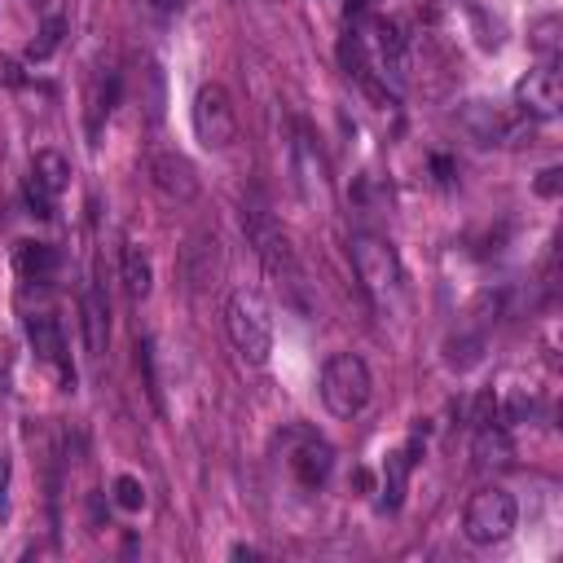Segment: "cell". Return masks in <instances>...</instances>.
I'll return each mask as SVG.
<instances>
[{
	"label": "cell",
	"instance_id": "6da1fadb",
	"mask_svg": "<svg viewBox=\"0 0 563 563\" xmlns=\"http://www.w3.org/2000/svg\"><path fill=\"white\" fill-rule=\"evenodd\" d=\"M225 330H229V344L238 348V357L247 366H264L273 352V317L269 304H264L260 291H234L225 304Z\"/></svg>",
	"mask_w": 563,
	"mask_h": 563
},
{
	"label": "cell",
	"instance_id": "7a4b0ae2",
	"mask_svg": "<svg viewBox=\"0 0 563 563\" xmlns=\"http://www.w3.org/2000/svg\"><path fill=\"white\" fill-rule=\"evenodd\" d=\"M370 366L357 352H339L322 370V405L335 418H357L370 405Z\"/></svg>",
	"mask_w": 563,
	"mask_h": 563
},
{
	"label": "cell",
	"instance_id": "3957f363",
	"mask_svg": "<svg viewBox=\"0 0 563 563\" xmlns=\"http://www.w3.org/2000/svg\"><path fill=\"white\" fill-rule=\"evenodd\" d=\"M520 524V506L506 489H484L467 502V515H462V533L476 546H498L515 533Z\"/></svg>",
	"mask_w": 563,
	"mask_h": 563
},
{
	"label": "cell",
	"instance_id": "277c9868",
	"mask_svg": "<svg viewBox=\"0 0 563 563\" xmlns=\"http://www.w3.org/2000/svg\"><path fill=\"white\" fill-rule=\"evenodd\" d=\"M352 264H357V278L370 291L374 304H388V295H396V286H401V260H396L388 238L357 234L352 238Z\"/></svg>",
	"mask_w": 563,
	"mask_h": 563
},
{
	"label": "cell",
	"instance_id": "5b68a950",
	"mask_svg": "<svg viewBox=\"0 0 563 563\" xmlns=\"http://www.w3.org/2000/svg\"><path fill=\"white\" fill-rule=\"evenodd\" d=\"M242 229H247L251 247H256V256L264 260V269L278 278V286H291V291H300L304 286V273L300 264H295V251H291V238L278 229V220L264 216V212H251L242 220Z\"/></svg>",
	"mask_w": 563,
	"mask_h": 563
},
{
	"label": "cell",
	"instance_id": "8992f818",
	"mask_svg": "<svg viewBox=\"0 0 563 563\" xmlns=\"http://www.w3.org/2000/svg\"><path fill=\"white\" fill-rule=\"evenodd\" d=\"M194 137L203 150H229V141L238 137V115L229 102L225 84H203L194 97Z\"/></svg>",
	"mask_w": 563,
	"mask_h": 563
},
{
	"label": "cell",
	"instance_id": "52a82bcc",
	"mask_svg": "<svg viewBox=\"0 0 563 563\" xmlns=\"http://www.w3.org/2000/svg\"><path fill=\"white\" fill-rule=\"evenodd\" d=\"M146 176H150L154 194L168 198V203H194L198 198V172L181 150H150Z\"/></svg>",
	"mask_w": 563,
	"mask_h": 563
},
{
	"label": "cell",
	"instance_id": "ba28073f",
	"mask_svg": "<svg viewBox=\"0 0 563 563\" xmlns=\"http://www.w3.org/2000/svg\"><path fill=\"white\" fill-rule=\"evenodd\" d=\"M291 440L295 445H291V454H286V462H291L295 480H300L304 489H322L330 467H335V449H330L317 432H304V427H295Z\"/></svg>",
	"mask_w": 563,
	"mask_h": 563
},
{
	"label": "cell",
	"instance_id": "9c48e42d",
	"mask_svg": "<svg viewBox=\"0 0 563 563\" xmlns=\"http://www.w3.org/2000/svg\"><path fill=\"white\" fill-rule=\"evenodd\" d=\"M515 102H520V110H524V115H533V119L559 115V106H563V80H559L555 62L528 71L524 80L515 84Z\"/></svg>",
	"mask_w": 563,
	"mask_h": 563
},
{
	"label": "cell",
	"instance_id": "30bf717a",
	"mask_svg": "<svg viewBox=\"0 0 563 563\" xmlns=\"http://www.w3.org/2000/svg\"><path fill=\"white\" fill-rule=\"evenodd\" d=\"M27 339H31V348H36V357L44 361V366H53L62 374L66 388H75V366H71V357H66V339H62L58 317H49V313L27 317Z\"/></svg>",
	"mask_w": 563,
	"mask_h": 563
},
{
	"label": "cell",
	"instance_id": "8fae6325",
	"mask_svg": "<svg viewBox=\"0 0 563 563\" xmlns=\"http://www.w3.org/2000/svg\"><path fill=\"white\" fill-rule=\"evenodd\" d=\"M80 317H84V348L93 352V357H102L106 339H110V304H106L102 282H88V291L80 300Z\"/></svg>",
	"mask_w": 563,
	"mask_h": 563
},
{
	"label": "cell",
	"instance_id": "7c38bea8",
	"mask_svg": "<svg viewBox=\"0 0 563 563\" xmlns=\"http://www.w3.org/2000/svg\"><path fill=\"white\" fill-rule=\"evenodd\" d=\"M414 462H418V432H414V440H410L405 449H392V454H388V467H383V506H388V511H396V506H401Z\"/></svg>",
	"mask_w": 563,
	"mask_h": 563
},
{
	"label": "cell",
	"instance_id": "4fadbf2b",
	"mask_svg": "<svg viewBox=\"0 0 563 563\" xmlns=\"http://www.w3.org/2000/svg\"><path fill=\"white\" fill-rule=\"evenodd\" d=\"M220 269V242L212 234H194L190 247H185V278L190 286H207Z\"/></svg>",
	"mask_w": 563,
	"mask_h": 563
},
{
	"label": "cell",
	"instance_id": "5bb4252c",
	"mask_svg": "<svg viewBox=\"0 0 563 563\" xmlns=\"http://www.w3.org/2000/svg\"><path fill=\"white\" fill-rule=\"evenodd\" d=\"M58 260H62L58 247H49V242H18L14 251V269L27 282H49L58 273Z\"/></svg>",
	"mask_w": 563,
	"mask_h": 563
},
{
	"label": "cell",
	"instance_id": "9a60e30c",
	"mask_svg": "<svg viewBox=\"0 0 563 563\" xmlns=\"http://www.w3.org/2000/svg\"><path fill=\"white\" fill-rule=\"evenodd\" d=\"M295 168H300V185H304V198L317 203V194L326 198V163L322 154L313 150V141L300 137V150H295Z\"/></svg>",
	"mask_w": 563,
	"mask_h": 563
},
{
	"label": "cell",
	"instance_id": "2e32d148",
	"mask_svg": "<svg viewBox=\"0 0 563 563\" xmlns=\"http://www.w3.org/2000/svg\"><path fill=\"white\" fill-rule=\"evenodd\" d=\"M124 286H128L132 300H146L150 286H154V264H150V256L137 247V242H128L124 247Z\"/></svg>",
	"mask_w": 563,
	"mask_h": 563
},
{
	"label": "cell",
	"instance_id": "e0dca14e",
	"mask_svg": "<svg viewBox=\"0 0 563 563\" xmlns=\"http://www.w3.org/2000/svg\"><path fill=\"white\" fill-rule=\"evenodd\" d=\"M31 176H36L49 194H62L66 185H71V163H66L58 150H40L36 163H31Z\"/></svg>",
	"mask_w": 563,
	"mask_h": 563
},
{
	"label": "cell",
	"instance_id": "ac0fdd59",
	"mask_svg": "<svg viewBox=\"0 0 563 563\" xmlns=\"http://www.w3.org/2000/svg\"><path fill=\"white\" fill-rule=\"evenodd\" d=\"M476 458H480V467H506L511 462V440H506L502 427H493V423L476 427Z\"/></svg>",
	"mask_w": 563,
	"mask_h": 563
},
{
	"label": "cell",
	"instance_id": "d6986e66",
	"mask_svg": "<svg viewBox=\"0 0 563 563\" xmlns=\"http://www.w3.org/2000/svg\"><path fill=\"white\" fill-rule=\"evenodd\" d=\"M119 88H124V80H119L115 71H106V80L97 84L93 110H88V137H93V146H97V137H102V119H110V110L119 102Z\"/></svg>",
	"mask_w": 563,
	"mask_h": 563
},
{
	"label": "cell",
	"instance_id": "ffe728a7",
	"mask_svg": "<svg viewBox=\"0 0 563 563\" xmlns=\"http://www.w3.org/2000/svg\"><path fill=\"white\" fill-rule=\"evenodd\" d=\"M374 44H379V58L392 66V71H401L405 66V31L396 18H379L374 22Z\"/></svg>",
	"mask_w": 563,
	"mask_h": 563
},
{
	"label": "cell",
	"instance_id": "44dd1931",
	"mask_svg": "<svg viewBox=\"0 0 563 563\" xmlns=\"http://www.w3.org/2000/svg\"><path fill=\"white\" fill-rule=\"evenodd\" d=\"M62 36H66V22H62L58 14H53V18H44L40 36L27 44V58H31V62H44V58H49V53L62 44Z\"/></svg>",
	"mask_w": 563,
	"mask_h": 563
},
{
	"label": "cell",
	"instance_id": "7402d4cb",
	"mask_svg": "<svg viewBox=\"0 0 563 563\" xmlns=\"http://www.w3.org/2000/svg\"><path fill=\"white\" fill-rule=\"evenodd\" d=\"M480 352H484L480 335H462V339H449V344H445V361L454 370H471L480 361Z\"/></svg>",
	"mask_w": 563,
	"mask_h": 563
},
{
	"label": "cell",
	"instance_id": "603a6c76",
	"mask_svg": "<svg viewBox=\"0 0 563 563\" xmlns=\"http://www.w3.org/2000/svg\"><path fill=\"white\" fill-rule=\"evenodd\" d=\"M110 489H115V506H119V511H141V506H146V484H141L137 476H119Z\"/></svg>",
	"mask_w": 563,
	"mask_h": 563
},
{
	"label": "cell",
	"instance_id": "cb8c5ba5",
	"mask_svg": "<svg viewBox=\"0 0 563 563\" xmlns=\"http://www.w3.org/2000/svg\"><path fill=\"white\" fill-rule=\"evenodd\" d=\"M53 198L58 194H49L44 185L36 181V176H27V185H22V203H27V212L36 216V220H49L53 216Z\"/></svg>",
	"mask_w": 563,
	"mask_h": 563
},
{
	"label": "cell",
	"instance_id": "d4e9b609",
	"mask_svg": "<svg viewBox=\"0 0 563 563\" xmlns=\"http://www.w3.org/2000/svg\"><path fill=\"white\" fill-rule=\"evenodd\" d=\"M137 366H141V374H146V392H150L154 410L163 414V392H159V370H154V344H150V339H141V348H137Z\"/></svg>",
	"mask_w": 563,
	"mask_h": 563
},
{
	"label": "cell",
	"instance_id": "484cf974",
	"mask_svg": "<svg viewBox=\"0 0 563 563\" xmlns=\"http://www.w3.org/2000/svg\"><path fill=\"white\" fill-rule=\"evenodd\" d=\"M533 44H537V53H546V62H555V53H559V18H546L542 27H537Z\"/></svg>",
	"mask_w": 563,
	"mask_h": 563
},
{
	"label": "cell",
	"instance_id": "4316f807",
	"mask_svg": "<svg viewBox=\"0 0 563 563\" xmlns=\"http://www.w3.org/2000/svg\"><path fill=\"white\" fill-rule=\"evenodd\" d=\"M141 5L154 9V14H181V9L190 5V0H141Z\"/></svg>",
	"mask_w": 563,
	"mask_h": 563
},
{
	"label": "cell",
	"instance_id": "83f0119b",
	"mask_svg": "<svg viewBox=\"0 0 563 563\" xmlns=\"http://www.w3.org/2000/svg\"><path fill=\"white\" fill-rule=\"evenodd\" d=\"M559 176H563L559 168H546V172H542V181H537V194H546V198H550V194H559Z\"/></svg>",
	"mask_w": 563,
	"mask_h": 563
},
{
	"label": "cell",
	"instance_id": "f1b7e54d",
	"mask_svg": "<svg viewBox=\"0 0 563 563\" xmlns=\"http://www.w3.org/2000/svg\"><path fill=\"white\" fill-rule=\"evenodd\" d=\"M0 80H5V84H22V71H18V62H0Z\"/></svg>",
	"mask_w": 563,
	"mask_h": 563
},
{
	"label": "cell",
	"instance_id": "f546056e",
	"mask_svg": "<svg viewBox=\"0 0 563 563\" xmlns=\"http://www.w3.org/2000/svg\"><path fill=\"white\" fill-rule=\"evenodd\" d=\"M5 493H9V458L0 454V511H5Z\"/></svg>",
	"mask_w": 563,
	"mask_h": 563
},
{
	"label": "cell",
	"instance_id": "4dcf8cb0",
	"mask_svg": "<svg viewBox=\"0 0 563 563\" xmlns=\"http://www.w3.org/2000/svg\"><path fill=\"white\" fill-rule=\"evenodd\" d=\"M229 555H234V559H260V550H251V546H234Z\"/></svg>",
	"mask_w": 563,
	"mask_h": 563
}]
</instances>
